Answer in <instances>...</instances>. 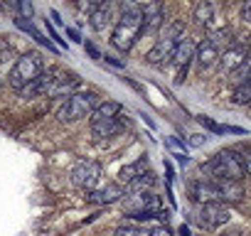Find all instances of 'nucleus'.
Returning a JSON list of instances; mask_svg holds the SVG:
<instances>
[{"label":"nucleus","mask_w":251,"mask_h":236,"mask_svg":"<svg viewBox=\"0 0 251 236\" xmlns=\"http://www.w3.org/2000/svg\"><path fill=\"white\" fill-rule=\"evenodd\" d=\"M141 32H143V8L136 3H123L121 18L116 20L113 32H111V45L118 52H131Z\"/></svg>","instance_id":"f257e3e1"},{"label":"nucleus","mask_w":251,"mask_h":236,"mask_svg":"<svg viewBox=\"0 0 251 236\" xmlns=\"http://www.w3.org/2000/svg\"><path fill=\"white\" fill-rule=\"evenodd\" d=\"M121 207H123V214L131 216L133 221H153V219H165L168 221V216H170L168 212H163L160 197H155L153 192L126 194Z\"/></svg>","instance_id":"f03ea898"},{"label":"nucleus","mask_w":251,"mask_h":236,"mask_svg":"<svg viewBox=\"0 0 251 236\" xmlns=\"http://www.w3.org/2000/svg\"><path fill=\"white\" fill-rule=\"evenodd\" d=\"M185 40V25L180 20H173L163 27L160 32V40L151 47V52L146 54V62L153 64V67H163L168 62H173V54L177 49V45Z\"/></svg>","instance_id":"7ed1b4c3"},{"label":"nucleus","mask_w":251,"mask_h":236,"mask_svg":"<svg viewBox=\"0 0 251 236\" xmlns=\"http://www.w3.org/2000/svg\"><path fill=\"white\" fill-rule=\"evenodd\" d=\"M202 172L209 175V180H231V182H241L246 175L244 163H241V153H236V150L217 153L209 163L202 165Z\"/></svg>","instance_id":"20e7f679"},{"label":"nucleus","mask_w":251,"mask_h":236,"mask_svg":"<svg viewBox=\"0 0 251 236\" xmlns=\"http://www.w3.org/2000/svg\"><path fill=\"white\" fill-rule=\"evenodd\" d=\"M42 74H45V59H42V54L27 52V54H23L20 59H15L8 81H10V86H13L15 91H20V89H25L27 84L37 81Z\"/></svg>","instance_id":"39448f33"},{"label":"nucleus","mask_w":251,"mask_h":236,"mask_svg":"<svg viewBox=\"0 0 251 236\" xmlns=\"http://www.w3.org/2000/svg\"><path fill=\"white\" fill-rule=\"evenodd\" d=\"M96 106H99V96L94 91H76L57 111V118H59L62 123H74V121H79V118L91 116Z\"/></svg>","instance_id":"423d86ee"},{"label":"nucleus","mask_w":251,"mask_h":236,"mask_svg":"<svg viewBox=\"0 0 251 236\" xmlns=\"http://www.w3.org/2000/svg\"><path fill=\"white\" fill-rule=\"evenodd\" d=\"M69 177H72V185H74V187H79V189H84V192H91V189H96V185H99V180H101V165H99L96 160L81 158V160L74 163Z\"/></svg>","instance_id":"0eeeda50"},{"label":"nucleus","mask_w":251,"mask_h":236,"mask_svg":"<svg viewBox=\"0 0 251 236\" xmlns=\"http://www.w3.org/2000/svg\"><path fill=\"white\" fill-rule=\"evenodd\" d=\"M229 207L222 204V202H209V204H202L200 212H197V221L202 229H219L222 224L229 221Z\"/></svg>","instance_id":"6e6552de"},{"label":"nucleus","mask_w":251,"mask_h":236,"mask_svg":"<svg viewBox=\"0 0 251 236\" xmlns=\"http://www.w3.org/2000/svg\"><path fill=\"white\" fill-rule=\"evenodd\" d=\"M195 52H197V45H195L192 40H187V37L177 45V49H175V54H173V64H175V69H177V74H175V81H177V84L185 81V74H187L190 62L195 59Z\"/></svg>","instance_id":"1a4fd4ad"},{"label":"nucleus","mask_w":251,"mask_h":236,"mask_svg":"<svg viewBox=\"0 0 251 236\" xmlns=\"http://www.w3.org/2000/svg\"><path fill=\"white\" fill-rule=\"evenodd\" d=\"M246 57H249V47L246 45H229L219 54V71L222 74H231L234 69H239L244 64Z\"/></svg>","instance_id":"9d476101"},{"label":"nucleus","mask_w":251,"mask_h":236,"mask_svg":"<svg viewBox=\"0 0 251 236\" xmlns=\"http://www.w3.org/2000/svg\"><path fill=\"white\" fill-rule=\"evenodd\" d=\"M126 197V192H123V187L118 185V182H111V185H106V187H96V189H91V192H86V202L89 204H116V202H121Z\"/></svg>","instance_id":"9b49d317"},{"label":"nucleus","mask_w":251,"mask_h":236,"mask_svg":"<svg viewBox=\"0 0 251 236\" xmlns=\"http://www.w3.org/2000/svg\"><path fill=\"white\" fill-rule=\"evenodd\" d=\"M163 23H165V8H163V3H148V5H143V30L146 32L163 30Z\"/></svg>","instance_id":"f8f14e48"},{"label":"nucleus","mask_w":251,"mask_h":236,"mask_svg":"<svg viewBox=\"0 0 251 236\" xmlns=\"http://www.w3.org/2000/svg\"><path fill=\"white\" fill-rule=\"evenodd\" d=\"M219 49L209 42V40H202L200 45H197V52H195V59H197V67L202 69V71H207V69H212L217 62H219Z\"/></svg>","instance_id":"ddd939ff"},{"label":"nucleus","mask_w":251,"mask_h":236,"mask_svg":"<svg viewBox=\"0 0 251 236\" xmlns=\"http://www.w3.org/2000/svg\"><path fill=\"white\" fill-rule=\"evenodd\" d=\"M217 185V194H219V202L226 204V202H239L244 197V187L241 182H231V180H212Z\"/></svg>","instance_id":"4468645a"},{"label":"nucleus","mask_w":251,"mask_h":236,"mask_svg":"<svg viewBox=\"0 0 251 236\" xmlns=\"http://www.w3.org/2000/svg\"><path fill=\"white\" fill-rule=\"evenodd\" d=\"M121 116V103L118 101H103V103H99L96 108H94V113H91V126H96V123H106V121H113V118H118Z\"/></svg>","instance_id":"2eb2a0df"},{"label":"nucleus","mask_w":251,"mask_h":236,"mask_svg":"<svg viewBox=\"0 0 251 236\" xmlns=\"http://www.w3.org/2000/svg\"><path fill=\"white\" fill-rule=\"evenodd\" d=\"M89 20H91V27L96 32H103L113 23V5L111 3H99V8L89 15Z\"/></svg>","instance_id":"dca6fc26"},{"label":"nucleus","mask_w":251,"mask_h":236,"mask_svg":"<svg viewBox=\"0 0 251 236\" xmlns=\"http://www.w3.org/2000/svg\"><path fill=\"white\" fill-rule=\"evenodd\" d=\"M121 128H123V121H121V116H118V118H113V121H106V123H96V126H91V133H94V138L106 141V138L118 136Z\"/></svg>","instance_id":"f3484780"},{"label":"nucleus","mask_w":251,"mask_h":236,"mask_svg":"<svg viewBox=\"0 0 251 236\" xmlns=\"http://www.w3.org/2000/svg\"><path fill=\"white\" fill-rule=\"evenodd\" d=\"M146 167H148V160H146V158H141V160H136V163H131V165H126V167L118 172L121 185H128V182H133L136 177L146 175Z\"/></svg>","instance_id":"a211bd4d"},{"label":"nucleus","mask_w":251,"mask_h":236,"mask_svg":"<svg viewBox=\"0 0 251 236\" xmlns=\"http://www.w3.org/2000/svg\"><path fill=\"white\" fill-rule=\"evenodd\" d=\"M192 20L200 25V27H207V25H212V20H214V8H212V3H197L195 5V10H192Z\"/></svg>","instance_id":"6ab92c4d"},{"label":"nucleus","mask_w":251,"mask_h":236,"mask_svg":"<svg viewBox=\"0 0 251 236\" xmlns=\"http://www.w3.org/2000/svg\"><path fill=\"white\" fill-rule=\"evenodd\" d=\"M153 185H155V177H153V172H146V175H141V177H136L133 182H128V185H126V194L148 192Z\"/></svg>","instance_id":"aec40b11"},{"label":"nucleus","mask_w":251,"mask_h":236,"mask_svg":"<svg viewBox=\"0 0 251 236\" xmlns=\"http://www.w3.org/2000/svg\"><path fill=\"white\" fill-rule=\"evenodd\" d=\"M15 25H18L20 30H25V32H27V35H30L32 40H37V42H40L42 47H47V49H54V45H52L50 40H45V35H42V32H40V30H37V27H35V25H32L30 20L25 23L23 18H15Z\"/></svg>","instance_id":"412c9836"},{"label":"nucleus","mask_w":251,"mask_h":236,"mask_svg":"<svg viewBox=\"0 0 251 236\" xmlns=\"http://www.w3.org/2000/svg\"><path fill=\"white\" fill-rule=\"evenodd\" d=\"M116 236H151V229H148V226H141V224L128 221V224L116 226Z\"/></svg>","instance_id":"4be33fe9"},{"label":"nucleus","mask_w":251,"mask_h":236,"mask_svg":"<svg viewBox=\"0 0 251 236\" xmlns=\"http://www.w3.org/2000/svg\"><path fill=\"white\" fill-rule=\"evenodd\" d=\"M249 76H251V54L244 59V64H241L239 69H234V71L229 74V79H231V84H234V86H239V84H244Z\"/></svg>","instance_id":"5701e85b"},{"label":"nucleus","mask_w":251,"mask_h":236,"mask_svg":"<svg viewBox=\"0 0 251 236\" xmlns=\"http://www.w3.org/2000/svg\"><path fill=\"white\" fill-rule=\"evenodd\" d=\"M236 106H244V103H251V76L244 81V84H239L236 86V91H234V98H231Z\"/></svg>","instance_id":"b1692460"},{"label":"nucleus","mask_w":251,"mask_h":236,"mask_svg":"<svg viewBox=\"0 0 251 236\" xmlns=\"http://www.w3.org/2000/svg\"><path fill=\"white\" fill-rule=\"evenodd\" d=\"M229 37H231V32H229L226 27H219V30H214L207 40H209V42H212L219 52H224V49H226V45H229Z\"/></svg>","instance_id":"393cba45"},{"label":"nucleus","mask_w":251,"mask_h":236,"mask_svg":"<svg viewBox=\"0 0 251 236\" xmlns=\"http://www.w3.org/2000/svg\"><path fill=\"white\" fill-rule=\"evenodd\" d=\"M18 10L23 13V20H30V18L35 15V8H32V3H25V0H23V3H18Z\"/></svg>","instance_id":"a878e982"},{"label":"nucleus","mask_w":251,"mask_h":236,"mask_svg":"<svg viewBox=\"0 0 251 236\" xmlns=\"http://www.w3.org/2000/svg\"><path fill=\"white\" fill-rule=\"evenodd\" d=\"M10 57H13V47L8 42H0V64H5Z\"/></svg>","instance_id":"bb28decb"},{"label":"nucleus","mask_w":251,"mask_h":236,"mask_svg":"<svg viewBox=\"0 0 251 236\" xmlns=\"http://www.w3.org/2000/svg\"><path fill=\"white\" fill-rule=\"evenodd\" d=\"M47 32H50V37H52V40H54V42H57L59 47H64V49H67V42H64V40H59V35H57V30H54V27H52L50 23H47Z\"/></svg>","instance_id":"cd10ccee"},{"label":"nucleus","mask_w":251,"mask_h":236,"mask_svg":"<svg viewBox=\"0 0 251 236\" xmlns=\"http://www.w3.org/2000/svg\"><path fill=\"white\" fill-rule=\"evenodd\" d=\"M151 236H173V231H170L168 224H165V226H155V229H151Z\"/></svg>","instance_id":"c85d7f7f"},{"label":"nucleus","mask_w":251,"mask_h":236,"mask_svg":"<svg viewBox=\"0 0 251 236\" xmlns=\"http://www.w3.org/2000/svg\"><path fill=\"white\" fill-rule=\"evenodd\" d=\"M241 163H244V170H246V175L251 177V150L241 153Z\"/></svg>","instance_id":"c756f323"},{"label":"nucleus","mask_w":251,"mask_h":236,"mask_svg":"<svg viewBox=\"0 0 251 236\" xmlns=\"http://www.w3.org/2000/svg\"><path fill=\"white\" fill-rule=\"evenodd\" d=\"M207 143V136H190V145L192 148H202Z\"/></svg>","instance_id":"7c9ffc66"},{"label":"nucleus","mask_w":251,"mask_h":236,"mask_svg":"<svg viewBox=\"0 0 251 236\" xmlns=\"http://www.w3.org/2000/svg\"><path fill=\"white\" fill-rule=\"evenodd\" d=\"M241 18H244V23L251 25V0H249V3H244V8H241Z\"/></svg>","instance_id":"2f4dec72"},{"label":"nucleus","mask_w":251,"mask_h":236,"mask_svg":"<svg viewBox=\"0 0 251 236\" xmlns=\"http://www.w3.org/2000/svg\"><path fill=\"white\" fill-rule=\"evenodd\" d=\"M84 49H86V52H89V54H91L94 59H101V54H99V49H96V47H94L91 42H84Z\"/></svg>","instance_id":"473e14b6"},{"label":"nucleus","mask_w":251,"mask_h":236,"mask_svg":"<svg viewBox=\"0 0 251 236\" xmlns=\"http://www.w3.org/2000/svg\"><path fill=\"white\" fill-rule=\"evenodd\" d=\"M173 158H177V163H180V165H187V163H190V158H187L185 153H175Z\"/></svg>","instance_id":"72a5a7b5"},{"label":"nucleus","mask_w":251,"mask_h":236,"mask_svg":"<svg viewBox=\"0 0 251 236\" xmlns=\"http://www.w3.org/2000/svg\"><path fill=\"white\" fill-rule=\"evenodd\" d=\"M67 35H69L72 40H76V42H81V40H79V32H76V30H72V27H67Z\"/></svg>","instance_id":"f704fd0d"},{"label":"nucleus","mask_w":251,"mask_h":236,"mask_svg":"<svg viewBox=\"0 0 251 236\" xmlns=\"http://www.w3.org/2000/svg\"><path fill=\"white\" fill-rule=\"evenodd\" d=\"M106 62H108V64H113L116 69H121V67H123V64H121L118 59H113V57H106Z\"/></svg>","instance_id":"c9c22d12"},{"label":"nucleus","mask_w":251,"mask_h":236,"mask_svg":"<svg viewBox=\"0 0 251 236\" xmlns=\"http://www.w3.org/2000/svg\"><path fill=\"white\" fill-rule=\"evenodd\" d=\"M180 236H190V229L187 226H180Z\"/></svg>","instance_id":"e433bc0d"}]
</instances>
